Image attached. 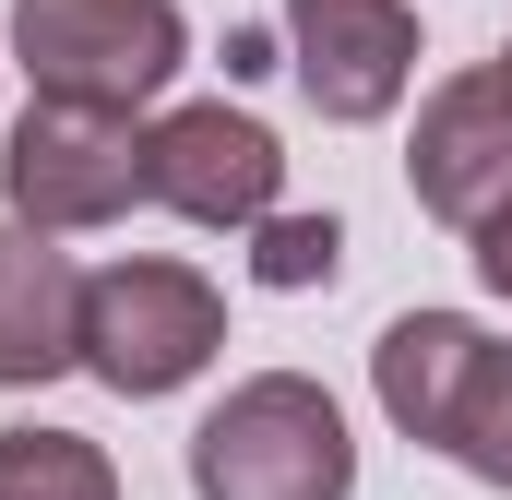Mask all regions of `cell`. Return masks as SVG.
<instances>
[{"instance_id":"6da1fadb","label":"cell","mask_w":512,"mask_h":500,"mask_svg":"<svg viewBox=\"0 0 512 500\" xmlns=\"http://www.w3.org/2000/svg\"><path fill=\"white\" fill-rule=\"evenodd\" d=\"M346 489H358V441L310 370H251L191 429V500H346Z\"/></svg>"},{"instance_id":"7a4b0ae2","label":"cell","mask_w":512,"mask_h":500,"mask_svg":"<svg viewBox=\"0 0 512 500\" xmlns=\"http://www.w3.org/2000/svg\"><path fill=\"white\" fill-rule=\"evenodd\" d=\"M12 60H24V96L131 120L179 84L191 12L179 0H12Z\"/></svg>"},{"instance_id":"3957f363","label":"cell","mask_w":512,"mask_h":500,"mask_svg":"<svg viewBox=\"0 0 512 500\" xmlns=\"http://www.w3.org/2000/svg\"><path fill=\"white\" fill-rule=\"evenodd\" d=\"M215 346H227V298H215L203 262L120 250L108 274H84V370L108 381V393L155 405V393L215 370Z\"/></svg>"},{"instance_id":"277c9868","label":"cell","mask_w":512,"mask_h":500,"mask_svg":"<svg viewBox=\"0 0 512 500\" xmlns=\"http://www.w3.org/2000/svg\"><path fill=\"white\" fill-rule=\"evenodd\" d=\"M0 203H12V227H36V239L120 227L131 203H143V120L24 96V120L0 143Z\"/></svg>"},{"instance_id":"5b68a950","label":"cell","mask_w":512,"mask_h":500,"mask_svg":"<svg viewBox=\"0 0 512 500\" xmlns=\"http://www.w3.org/2000/svg\"><path fill=\"white\" fill-rule=\"evenodd\" d=\"M274 191H286V143H274L251 108H227V96L167 108V120L143 131V203H167L179 227L251 239L262 215H274Z\"/></svg>"},{"instance_id":"8992f818","label":"cell","mask_w":512,"mask_h":500,"mask_svg":"<svg viewBox=\"0 0 512 500\" xmlns=\"http://www.w3.org/2000/svg\"><path fill=\"white\" fill-rule=\"evenodd\" d=\"M286 72L334 131H370L417 84V12L405 0H286Z\"/></svg>"},{"instance_id":"52a82bcc","label":"cell","mask_w":512,"mask_h":500,"mask_svg":"<svg viewBox=\"0 0 512 500\" xmlns=\"http://www.w3.org/2000/svg\"><path fill=\"white\" fill-rule=\"evenodd\" d=\"M405 191H417V215H441V227H465V239L512 203V96H501L489 60L453 72V84H429L417 143H405Z\"/></svg>"},{"instance_id":"ba28073f","label":"cell","mask_w":512,"mask_h":500,"mask_svg":"<svg viewBox=\"0 0 512 500\" xmlns=\"http://www.w3.org/2000/svg\"><path fill=\"white\" fill-rule=\"evenodd\" d=\"M60 370H84V274L60 239L0 215V393H36Z\"/></svg>"},{"instance_id":"9c48e42d","label":"cell","mask_w":512,"mask_h":500,"mask_svg":"<svg viewBox=\"0 0 512 500\" xmlns=\"http://www.w3.org/2000/svg\"><path fill=\"white\" fill-rule=\"evenodd\" d=\"M477 358H489V322H465V310H405V322H382V346H370V393H382V417L405 441L441 453Z\"/></svg>"},{"instance_id":"30bf717a","label":"cell","mask_w":512,"mask_h":500,"mask_svg":"<svg viewBox=\"0 0 512 500\" xmlns=\"http://www.w3.org/2000/svg\"><path fill=\"white\" fill-rule=\"evenodd\" d=\"M0 500H120V465L84 429H0Z\"/></svg>"},{"instance_id":"8fae6325","label":"cell","mask_w":512,"mask_h":500,"mask_svg":"<svg viewBox=\"0 0 512 500\" xmlns=\"http://www.w3.org/2000/svg\"><path fill=\"white\" fill-rule=\"evenodd\" d=\"M477 489H512V346L489 334V358H477V381H465V405H453V441H441Z\"/></svg>"},{"instance_id":"7c38bea8","label":"cell","mask_w":512,"mask_h":500,"mask_svg":"<svg viewBox=\"0 0 512 500\" xmlns=\"http://www.w3.org/2000/svg\"><path fill=\"white\" fill-rule=\"evenodd\" d=\"M346 274V227L334 215H262L251 227V286H274V298H310V286H334Z\"/></svg>"},{"instance_id":"4fadbf2b","label":"cell","mask_w":512,"mask_h":500,"mask_svg":"<svg viewBox=\"0 0 512 500\" xmlns=\"http://www.w3.org/2000/svg\"><path fill=\"white\" fill-rule=\"evenodd\" d=\"M465 250H477V274H489V298H512V203H501V215H489V227H477Z\"/></svg>"},{"instance_id":"5bb4252c","label":"cell","mask_w":512,"mask_h":500,"mask_svg":"<svg viewBox=\"0 0 512 500\" xmlns=\"http://www.w3.org/2000/svg\"><path fill=\"white\" fill-rule=\"evenodd\" d=\"M489 72H501V96H512V48H501V60H489Z\"/></svg>"}]
</instances>
